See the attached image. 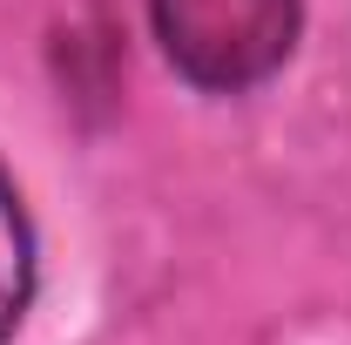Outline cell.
<instances>
[{
	"mask_svg": "<svg viewBox=\"0 0 351 345\" xmlns=\"http://www.w3.org/2000/svg\"><path fill=\"white\" fill-rule=\"evenodd\" d=\"M156 34L196 88H250L298 41V0H156Z\"/></svg>",
	"mask_w": 351,
	"mask_h": 345,
	"instance_id": "1",
	"label": "cell"
},
{
	"mask_svg": "<svg viewBox=\"0 0 351 345\" xmlns=\"http://www.w3.org/2000/svg\"><path fill=\"white\" fill-rule=\"evenodd\" d=\"M27 298H34V237H27V210H21L14 183L0 170V345L14 339Z\"/></svg>",
	"mask_w": 351,
	"mask_h": 345,
	"instance_id": "2",
	"label": "cell"
}]
</instances>
